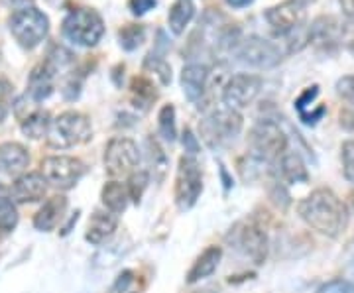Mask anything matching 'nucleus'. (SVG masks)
<instances>
[{
    "label": "nucleus",
    "mask_w": 354,
    "mask_h": 293,
    "mask_svg": "<svg viewBox=\"0 0 354 293\" xmlns=\"http://www.w3.org/2000/svg\"><path fill=\"white\" fill-rule=\"evenodd\" d=\"M232 243L246 256L252 264H264L268 254V238L266 232L254 223H241L232 230Z\"/></svg>",
    "instance_id": "13"
},
{
    "label": "nucleus",
    "mask_w": 354,
    "mask_h": 293,
    "mask_svg": "<svg viewBox=\"0 0 354 293\" xmlns=\"http://www.w3.org/2000/svg\"><path fill=\"white\" fill-rule=\"evenodd\" d=\"M55 75H57V69H55L48 59H44V62H41L38 67H34V71L30 73L26 97H30V101L32 102L46 101L51 93H53Z\"/></svg>",
    "instance_id": "15"
},
{
    "label": "nucleus",
    "mask_w": 354,
    "mask_h": 293,
    "mask_svg": "<svg viewBox=\"0 0 354 293\" xmlns=\"http://www.w3.org/2000/svg\"><path fill=\"white\" fill-rule=\"evenodd\" d=\"M279 171H281V178L286 179L288 183H305V181H309L305 162L297 152H286L281 155Z\"/></svg>",
    "instance_id": "23"
},
{
    "label": "nucleus",
    "mask_w": 354,
    "mask_h": 293,
    "mask_svg": "<svg viewBox=\"0 0 354 293\" xmlns=\"http://www.w3.org/2000/svg\"><path fill=\"white\" fill-rule=\"evenodd\" d=\"M193 16H195V4H193V0H176L174 6L169 8V14H167L169 30L176 36H181L185 32V28H187V24H189Z\"/></svg>",
    "instance_id": "24"
},
{
    "label": "nucleus",
    "mask_w": 354,
    "mask_h": 293,
    "mask_svg": "<svg viewBox=\"0 0 354 293\" xmlns=\"http://www.w3.org/2000/svg\"><path fill=\"white\" fill-rule=\"evenodd\" d=\"M227 2L232 6V8H244V6L252 4L254 0H227Z\"/></svg>",
    "instance_id": "40"
},
{
    "label": "nucleus",
    "mask_w": 354,
    "mask_h": 293,
    "mask_svg": "<svg viewBox=\"0 0 354 293\" xmlns=\"http://www.w3.org/2000/svg\"><path fill=\"white\" fill-rule=\"evenodd\" d=\"M342 169H344V178L354 183V140L342 144Z\"/></svg>",
    "instance_id": "34"
},
{
    "label": "nucleus",
    "mask_w": 354,
    "mask_h": 293,
    "mask_svg": "<svg viewBox=\"0 0 354 293\" xmlns=\"http://www.w3.org/2000/svg\"><path fill=\"white\" fill-rule=\"evenodd\" d=\"M41 173L51 187L67 191L73 189L87 173V166L71 155H50L41 162Z\"/></svg>",
    "instance_id": "8"
},
{
    "label": "nucleus",
    "mask_w": 354,
    "mask_h": 293,
    "mask_svg": "<svg viewBox=\"0 0 354 293\" xmlns=\"http://www.w3.org/2000/svg\"><path fill=\"white\" fill-rule=\"evenodd\" d=\"M30 164V153L22 144L6 142L0 144V173L2 176H20Z\"/></svg>",
    "instance_id": "16"
},
{
    "label": "nucleus",
    "mask_w": 354,
    "mask_h": 293,
    "mask_svg": "<svg viewBox=\"0 0 354 293\" xmlns=\"http://www.w3.org/2000/svg\"><path fill=\"white\" fill-rule=\"evenodd\" d=\"M342 293H354V283H342Z\"/></svg>",
    "instance_id": "41"
},
{
    "label": "nucleus",
    "mask_w": 354,
    "mask_h": 293,
    "mask_svg": "<svg viewBox=\"0 0 354 293\" xmlns=\"http://www.w3.org/2000/svg\"><path fill=\"white\" fill-rule=\"evenodd\" d=\"M297 2H299V4H304V6H307V4H309V2H313V0H297Z\"/></svg>",
    "instance_id": "43"
},
{
    "label": "nucleus",
    "mask_w": 354,
    "mask_h": 293,
    "mask_svg": "<svg viewBox=\"0 0 354 293\" xmlns=\"http://www.w3.org/2000/svg\"><path fill=\"white\" fill-rule=\"evenodd\" d=\"M62 32L65 38L75 46L95 48L104 36V22L97 10L81 6V8L69 10L62 24Z\"/></svg>",
    "instance_id": "3"
},
{
    "label": "nucleus",
    "mask_w": 354,
    "mask_h": 293,
    "mask_svg": "<svg viewBox=\"0 0 354 293\" xmlns=\"http://www.w3.org/2000/svg\"><path fill=\"white\" fill-rule=\"evenodd\" d=\"M158 128L160 134L165 142H176L177 128H176V108L171 104L162 106L160 115H158Z\"/></svg>",
    "instance_id": "29"
},
{
    "label": "nucleus",
    "mask_w": 354,
    "mask_h": 293,
    "mask_svg": "<svg viewBox=\"0 0 354 293\" xmlns=\"http://www.w3.org/2000/svg\"><path fill=\"white\" fill-rule=\"evenodd\" d=\"M348 50L354 53V32H353V36H351V39H348Z\"/></svg>",
    "instance_id": "42"
},
{
    "label": "nucleus",
    "mask_w": 354,
    "mask_h": 293,
    "mask_svg": "<svg viewBox=\"0 0 354 293\" xmlns=\"http://www.w3.org/2000/svg\"><path fill=\"white\" fill-rule=\"evenodd\" d=\"M156 6V0H130V10L136 16H142Z\"/></svg>",
    "instance_id": "38"
},
{
    "label": "nucleus",
    "mask_w": 354,
    "mask_h": 293,
    "mask_svg": "<svg viewBox=\"0 0 354 293\" xmlns=\"http://www.w3.org/2000/svg\"><path fill=\"white\" fill-rule=\"evenodd\" d=\"M317 95H319V87H317V85H313L311 89H305L304 95H301V97H299V99L295 101V108H297L299 113H304L305 106H307L309 102L313 101Z\"/></svg>",
    "instance_id": "37"
},
{
    "label": "nucleus",
    "mask_w": 354,
    "mask_h": 293,
    "mask_svg": "<svg viewBox=\"0 0 354 293\" xmlns=\"http://www.w3.org/2000/svg\"><path fill=\"white\" fill-rule=\"evenodd\" d=\"M146 146H148V158H150V164L153 166V169H160V173H164L167 160H165V153L162 152L160 144L152 138H148Z\"/></svg>",
    "instance_id": "33"
},
{
    "label": "nucleus",
    "mask_w": 354,
    "mask_h": 293,
    "mask_svg": "<svg viewBox=\"0 0 354 293\" xmlns=\"http://www.w3.org/2000/svg\"><path fill=\"white\" fill-rule=\"evenodd\" d=\"M48 179L41 171H28L18 176L12 183V197L16 203H38L48 193Z\"/></svg>",
    "instance_id": "14"
},
{
    "label": "nucleus",
    "mask_w": 354,
    "mask_h": 293,
    "mask_svg": "<svg viewBox=\"0 0 354 293\" xmlns=\"http://www.w3.org/2000/svg\"><path fill=\"white\" fill-rule=\"evenodd\" d=\"M260 89H262V77L252 73H239L228 79L223 89V101L228 108L241 111L252 104Z\"/></svg>",
    "instance_id": "12"
},
{
    "label": "nucleus",
    "mask_w": 354,
    "mask_h": 293,
    "mask_svg": "<svg viewBox=\"0 0 354 293\" xmlns=\"http://www.w3.org/2000/svg\"><path fill=\"white\" fill-rule=\"evenodd\" d=\"M91 134H93V128L87 116L75 111H67L51 120L48 142L57 150H67V148H73L91 140Z\"/></svg>",
    "instance_id": "4"
},
{
    "label": "nucleus",
    "mask_w": 354,
    "mask_h": 293,
    "mask_svg": "<svg viewBox=\"0 0 354 293\" xmlns=\"http://www.w3.org/2000/svg\"><path fill=\"white\" fill-rule=\"evenodd\" d=\"M144 38H146V30H144V26L140 24H128L118 32L120 46L127 51H134L136 48H140Z\"/></svg>",
    "instance_id": "31"
},
{
    "label": "nucleus",
    "mask_w": 354,
    "mask_h": 293,
    "mask_svg": "<svg viewBox=\"0 0 354 293\" xmlns=\"http://www.w3.org/2000/svg\"><path fill=\"white\" fill-rule=\"evenodd\" d=\"M16 225H18V209L12 191L0 183V232L8 234L16 229Z\"/></svg>",
    "instance_id": "25"
},
{
    "label": "nucleus",
    "mask_w": 354,
    "mask_h": 293,
    "mask_svg": "<svg viewBox=\"0 0 354 293\" xmlns=\"http://www.w3.org/2000/svg\"><path fill=\"white\" fill-rule=\"evenodd\" d=\"M148 179H150L148 171H134V173H130L127 187L128 193H130V199H132L134 203H138L144 189L148 187Z\"/></svg>",
    "instance_id": "32"
},
{
    "label": "nucleus",
    "mask_w": 354,
    "mask_h": 293,
    "mask_svg": "<svg viewBox=\"0 0 354 293\" xmlns=\"http://www.w3.org/2000/svg\"><path fill=\"white\" fill-rule=\"evenodd\" d=\"M140 160L142 155L138 146L130 138H122V136L113 138L104 150V167L113 178L134 173V169H138Z\"/></svg>",
    "instance_id": "9"
},
{
    "label": "nucleus",
    "mask_w": 354,
    "mask_h": 293,
    "mask_svg": "<svg viewBox=\"0 0 354 293\" xmlns=\"http://www.w3.org/2000/svg\"><path fill=\"white\" fill-rule=\"evenodd\" d=\"M116 227H118V218L111 211H95L88 218L85 238H87V243L99 246L113 236Z\"/></svg>",
    "instance_id": "17"
},
{
    "label": "nucleus",
    "mask_w": 354,
    "mask_h": 293,
    "mask_svg": "<svg viewBox=\"0 0 354 293\" xmlns=\"http://www.w3.org/2000/svg\"><path fill=\"white\" fill-rule=\"evenodd\" d=\"M144 69H150L156 75L160 77V81L164 85H169L171 83V67L167 65V62L164 59V53H158V51H150L144 59Z\"/></svg>",
    "instance_id": "30"
},
{
    "label": "nucleus",
    "mask_w": 354,
    "mask_h": 293,
    "mask_svg": "<svg viewBox=\"0 0 354 293\" xmlns=\"http://www.w3.org/2000/svg\"><path fill=\"white\" fill-rule=\"evenodd\" d=\"M203 193V171L195 155H183L179 160L176 178V203L181 211H189Z\"/></svg>",
    "instance_id": "7"
},
{
    "label": "nucleus",
    "mask_w": 354,
    "mask_h": 293,
    "mask_svg": "<svg viewBox=\"0 0 354 293\" xmlns=\"http://www.w3.org/2000/svg\"><path fill=\"white\" fill-rule=\"evenodd\" d=\"M339 34H341V28L339 22L335 18H327V16H321L317 18L311 30H309V41H317V44H333V41H339Z\"/></svg>",
    "instance_id": "26"
},
{
    "label": "nucleus",
    "mask_w": 354,
    "mask_h": 293,
    "mask_svg": "<svg viewBox=\"0 0 354 293\" xmlns=\"http://www.w3.org/2000/svg\"><path fill=\"white\" fill-rule=\"evenodd\" d=\"M132 95H134V102H136V106L144 108V111H146V108L156 101V97H158L156 87L152 85V81H150V79H146V77H136V79L132 81Z\"/></svg>",
    "instance_id": "28"
},
{
    "label": "nucleus",
    "mask_w": 354,
    "mask_h": 293,
    "mask_svg": "<svg viewBox=\"0 0 354 293\" xmlns=\"http://www.w3.org/2000/svg\"><path fill=\"white\" fill-rule=\"evenodd\" d=\"M236 57L239 62L258 69H270L276 67L281 59V51L276 44L260 38V36H250L239 44L236 48Z\"/></svg>",
    "instance_id": "11"
},
{
    "label": "nucleus",
    "mask_w": 354,
    "mask_h": 293,
    "mask_svg": "<svg viewBox=\"0 0 354 293\" xmlns=\"http://www.w3.org/2000/svg\"><path fill=\"white\" fill-rule=\"evenodd\" d=\"M242 130V116L239 111L232 108H221L213 111L211 115H207L199 122V132H201L203 140L207 142V146L223 148L228 142H232Z\"/></svg>",
    "instance_id": "5"
},
{
    "label": "nucleus",
    "mask_w": 354,
    "mask_h": 293,
    "mask_svg": "<svg viewBox=\"0 0 354 293\" xmlns=\"http://www.w3.org/2000/svg\"><path fill=\"white\" fill-rule=\"evenodd\" d=\"M183 148H185L187 155H197L199 150H201V144H199L197 136H195L191 130H185V132H183Z\"/></svg>",
    "instance_id": "36"
},
{
    "label": "nucleus",
    "mask_w": 354,
    "mask_h": 293,
    "mask_svg": "<svg viewBox=\"0 0 354 293\" xmlns=\"http://www.w3.org/2000/svg\"><path fill=\"white\" fill-rule=\"evenodd\" d=\"M101 201L106 207V211H111L113 215H122L132 199H130V193H128V187L124 183L109 181L102 187Z\"/></svg>",
    "instance_id": "21"
},
{
    "label": "nucleus",
    "mask_w": 354,
    "mask_h": 293,
    "mask_svg": "<svg viewBox=\"0 0 354 293\" xmlns=\"http://www.w3.org/2000/svg\"><path fill=\"white\" fill-rule=\"evenodd\" d=\"M8 30L20 48L34 50L48 38L50 18L36 6H22L8 16Z\"/></svg>",
    "instance_id": "2"
},
{
    "label": "nucleus",
    "mask_w": 354,
    "mask_h": 293,
    "mask_svg": "<svg viewBox=\"0 0 354 293\" xmlns=\"http://www.w3.org/2000/svg\"><path fill=\"white\" fill-rule=\"evenodd\" d=\"M50 113H46V111H41V108H36V111H32V113H28V115L20 118V128H22V132H24L28 138H32V140L46 138L48 132H50Z\"/></svg>",
    "instance_id": "22"
},
{
    "label": "nucleus",
    "mask_w": 354,
    "mask_h": 293,
    "mask_svg": "<svg viewBox=\"0 0 354 293\" xmlns=\"http://www.w3.org/2000/svg\"><path fill=\"white\" fill-rule=\"evenodd\" d=\"M209 69L201 64H189L181 71V87L189 101H199L207 89Z\"/></svg>",
    "instance_id": "19"
},
{
    "label": "nucleus",
    "mask_w": 354,
    "mask_h": 293,
    "mask_svg": "<svg viewBox=\"0 0 354 293\" xmlns=\"http://www.w3.org/2000/svg\"><path fill=\"white\" fill-rule=\"evenodd\" d=\"M299 217L321 234L339 236L348 225V209L330 189H315L297 207Z\"/></svg>",
    "instance_id": "1"
},
{
    "label": "nucleus",
    "mask_w": 354,
    "mask_h": 293,
    "mask_svg": "<svg viewBox=\"0 0 354 293\" xmlns=\"http://www.w3.org/2000/svg\"><path fill=\"white\" fill-rule=\"evenodd\" d=\"M65 211H67V197L64 195H53L46 203L41 205L36 217H34V227L41 232H50L53 230L59 220L64 218Z\"/></svg>",
    "instance_id": "18"
},
{
    "label": "nucleus",
    "mask_w": 354,
    "mask_h": 293,
    "mask_svg": "<svg viewBox=\"0 0 354 293\" xmlns=\"http://www.w3.org/2000/svg\"><path fill=\"white\" fill-rule=\"evenodd\" d=\"M248 142H250L254 155H258L264 162H272L279 155H283L286 148H288L286 132L281 130L278 122H274L270 118H264V120L254 124Z\"/></svg>",
    "instance_id": "6"
},
{
    "label": "nucleus",
    "mask_w": 354,
    "mask_h": 293,
    "mask_svg": "<svg viewBox=\"0 0 354 293\" xmlns=\"http://www.w3.org/2000/svg\"><path fill=\"white\" fill-rule=\"evenodd\" d=\"M339 4H341L342 14H344L346 18L354 20V0H339Z\"/></svg>",
    "instance_id": "39"
},
{
    "label": "nucleus",
    "mask_w": 354,
    "mask_h": 293,
    "mask_svg": "<svg viewBox=\"0 0 354 293\" xmlns=\"http://www.w3.org/2000/svg\"><path fill=\"white\" fill-rule=\"evenodd\" d=\"M221 258H223V250L218 246H209L205 252H203L191 266L189 274H187V283H195V281H201L209 276H213L221 264Z\"/></svg>",
    "instance_id": "20"
},
{
    "label": "nucleus",
    "mask_w": 354,
    "mask_h": 293,
    "mask_svg": "<svg viewBox=\"0 0 354 293\" xmlns=\"http://www.w3.org/2000/svg\"><path fill=\"white\" fill-rule=\"evenodd\" d=\"M337 93H339V97H341L342 101L346 102V106H348L344 113H341V124L344 128H348L351 120H354V75H346L342 77V79H339V83H337Z\"/></svg>",
    "instance_id": "27"
},
{
    "label": "nucleus",
    "mask_w": 354,
    "mask_h": 293,
    "mask_svg": "<svg viewBox=\"0 0 354 293\" xmlns=\"http://www.w3.org/2000/svg\"><path fill=\"white\" fill-rule=\"evenodd\" d=\"M266 22L270 24L272 32L279 38H288L291 34L304 30L305 26V6L297 0H286L278 6L268 8L264 14Z\"/></svg>",
    "instance_id": "10"
},
{
    "label": "nucleus",
    "mask_w": 354,
    "mask_h": 293,
    "mask_svg": "<svg viewBox=\"0 0 354 293\" xmlns=\"http://www.w3.org/2000/svg\"><path fill=\"white\" fill-rule=\"evenodd\" d=\"M10 83H6L4 79H0V122H2V118L6 116L8 113V102H10Z\"/></svg>",
    "instance_id": "35"
}]
</instances>
